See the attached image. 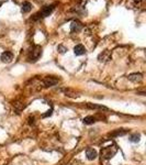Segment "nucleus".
<instances>
[{"label":"nucleus","mask_w":146,"mask_h":165,"mask_svg":"<svg viewBox=\"0 0 146 165\" xmlns=\"http://www.w3.org/2000/svg\"><path fill=\"white\" fill-rule=\"evenodd\" d=\"M116 146H108V148H104L103 150H101V154L102 156H104V158H110L116 154Z\"/></svg>","instance_id":"nucleus-2"},{"label":"nucleus","mask_w":146,"mask_h":165,"mask_svg":"<svg viewBox=\"0 0 146 165\" xmlns=\"http://www.w3.org/2000/svg\"><path fill=\"white\" fill-rule=\"evenodd\" d=\"M86 156L88 160L92 161V160H95L97 156H98V153L96 151L95 149H87V151H86Z\"/></svg>","instance_id":"nucleus-5"},{"label":"nucleus","mask_w":146,"mask_h":165,"mask_svg":"<svg viewBox=\"0 0 146 165\" xmlns=\"http://www.w3.org/2000/svg\"><path fill=\"white\" fill-rule=\"evenodd\" d=\"M74 53H75V55H77V56H79V55H82V54L86 53V49L84 45H82V44H78V45H76L75 47H74Z\"/></svg>","instance_id":"nucleus-8"},{"label":"nucleus","mask_w":146,"mask_h":165,"mask_svg":"<svg viewBox=\"0 0 146 165\" xmlns=\"http://www.w3.org/2000/svg\"><path fill=\"white\" fill-rule=\"evenodd\" d=\"M82 122H84L85 125H92V123H95L96 122V118H93V117H91V116H88V117L84 118Z\"/></svg>","instance_id":"nucleus-11"},{"label":"nucleus","mask_w":146,"mask_h":165,"mask_svg":"<svg viewBox=\"0 0 146 165\" xmlns=\"http://www.w3.org/2000/svg\"><path fill=\"white\" fill-rule=\"evenodd\" d=\"M134 1H135V2H137V4H139V2H141V1H143V0H134Z\"/></svg>","instance_id":"nucleus-14"},{"label":"nucleus","mask_w":146,"mask_h":165,"mask_svg":"<svg viewBox=\"0 0 146 165\" xmlns=\"http://www.w3.org/2000/svg\"><path fill=\"white\" fill-rule=\"evenodd\" d=\"M139 139H141V135L137 134V133H134V134L130 137V141L133 142V143H137L139 141Z\"/></svg>","instance_id":"nucleus-12"},{"label":"nucleus","mask_w":146,"mask_h":165,"mask_svg":"<svg viewBox=\"0 0 146 165\" xmlns=\"http://www.w3.org/2000/svg\"><path fill=\"white\" fill-rule=\"evenodd\" d=\"M53 10H54V6H45L39 13H36V16H39V17H47L53 12Z\"/></svg>","instance_id":"nucleus-3"},{"label":"nucleus","mask_w":146,"mask_h":165,"mask_svg":"<svg viewBox=\"0 0 146 165\" xmlns=\"http://www.w3.org/2000/svg\"><path fill=\"white\" fill-rule=\"evenodd\" d=\"M41 54H42V49L40 46H38V45H35V46L32 47L30 50V52H29V60H30L31 62L38 61L39 58H40V56H41Z\"/></svg>","instance_id":"nucleus-1"},{"label":"nucleus","mask_w":146,"mask_h":165,"mask_svg":"<svg viewBox=\"0 0 146 165\" xmlns=\"http://www.w3.org/2000/svg\"><path fill=\"white\" fill-rule=\"evenodd\" d=\"M82 25L79 21H73V22H71V25H70L71 32H74V33H75V32H79V31L82 30Z\"/></svg>","instance_id":"nucleus-7"},{"label":"nucleus","mask_w":146,"mask_h":165,"mask_svg":"<svg viewBox=\"0 0 146 165\" xmlns=\"http://www.w3.org/2000/svg\"><path fill=\"white\" fill-rule=\"evenodd\" d=\"M31 9H32V4H31L30 2L25 1V2L22 4V12H23V13H27V12L31 11Z\"/></svg>","instance_id":"nucleus-9"},{"label":"nucleus","mask_w":146,"mask_h":165,"mask_svg":"<svg viewBox=\"0 0 146 165\" xmlns=\"http://www.w3.org/2000/svg\"><path fill=\"white\" fill-rule=\"evenodd\" d=\"M57 50L59 51V52H61V53H65V52H66V51H67V49H65V47L63 46V45H59V46L57 47Z\"/></svg>","instance_id":"nucleus-13"},{"label":"nucleus","mask_w":146,"mask_h":165,"mask_svg":"<svg viewBox=\"0 0 146 165\" xmlns=\"http://www.w3.org/2000/svg\"><path fill=\"white\" fill-rule=\"evenodd\" d=\"M129 79L132 81H142V75L141 74H132L129 76Z\"/></svg>","instance_id":"nucleus-10"},{"label":"nucleus","mask_w":146,"mask_h":165,"mask_svg":"<svg viewBox=\"0 0 146 165\" xmlns=\"http://www.w3.org/2000/svg\"><path fill=\"white\" fill-rule=\"evenodd\" d=\"M44 85L46 87H51V86H54L58 83V79L57 78L53 77V76H47V77L44 78Z\"/></svg>","instance_id":"nucleus-4"},{"label":"nucleus","mask_w":146,"mask_h":165,"mask_svg":"<svg viewBox=\"0 0 146 165\" xmlns=\"http://www.w3.org/2000/svg\"><path fill=\"white\" fill-rule=\"evenodd\" d=\"M1 61L4 62V63H9V62L12 61V58H13V55L11 52H4V53L1 54Z\"/></svg>","instance_id":"nucleus-6"}]
</instances>
